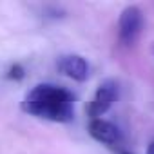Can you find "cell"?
<instances>
[{
  "instance_id": "8",
  "label": "cell",
  "mask_w": 154,
  "mask_h": 154,
  "mask_svg": "<svg viewBox=\"0 0 154 154\" xmlns=\"http://www.w3.org/2000/svg\"><path fill=\"white\" fill-rule=\"evenodd\" d=\"M150 51H152V54H154V44H152V49H150Z\"/></svg>"
},
{
  "instance_id": "4",
  "label": "cell",
  "mask_w": 154,
  "mask_h": 154,
  "mask_svg": "<svg viewBox=\"0 0 154 154\" xmlns=\"http://www.w3.org/2000/svg\"><path fill=\"white\" fill-rule=\"evenodd\" d=\"M87 131H89L91 138L96 140L98 143H102V145H105V147H112V149L122 150V145H123V134H122L120 127L114 125L112 122H109V120H105V118H94V120H89Z\"/></svg>"
},
{
  "instance_id": "6",
  "label": "cell",
  "mask_w": 154,
  "mask_h": 154,
  "mask_svg": "<svg viewBox=\"0 0 154 154\" xmlns=\"http://www.w3.org/2000/svg\"><path fill=\"white\" fill-rule=\"evenodd\" d=\"M145 154H154V141H150V143L147 145V150H145Z\"/></svg>"
},
{
  "instance_id": "7",
  "label": "cell",
  "mask_w": 154,
  "mask_h": 154,
  "mask_svg": "<svg viewBox=\"0 0 154 154\" xmlns=\"http://www.w3.org/2000/svg\"><path fill=\"white\" fill-rule=\"evenodd\" d=\"M118 152H120V154H131V152H127V150H123V149H122V150H118Z\"/></svg>"
},
{
  "instance_id": "2",
  "label": "cell",
  "mask_w": 154,
  "mask_h": 154,
  "mask_svg": "<svg viewBox=\"0 0 154 154\" xmlns=\"http://www.w3.org/2000/svg\"><path fill=\"white\" fill-rule=\"evenodd\" d=\"M145 26L143 11L138 6H127L118 18V42L123 47H132L140 40Z\"/></svg>"
},
{
  "instance_id": "1",
  "label": "cell",
  "mask_w": 154,
  "mask_h": 154,
  "mask_svg": "<svg viewBox=\"0 0 154 154\" xmlns=\"http://www.w3.org/2000/svg\"><path fill=\"white\" fill-rule=\"evenodd\" d=\"M22 109L29 116L40 120L69 123L74 118V96L62 85L38 84L24 96Z\"/></svg>"
},
{
  "instance_id": "3",
  "label": "cell",
  "mask_w": 154,
  "mask_h": 154,
  "mask_svg": "<svg viewBox=\"0 0 154 154\" xmlns=\"http://www.w3.org/2000/svg\"><path fill=\"white\" fill-rule=\"evenodd\" d=\"M118 96H120V85H118V82L112 80V78L103 80V82L96 87V91H94V94H93V98H91V102H89V105H87V114H89V118H91V120L102 118V116L116 103Z\"/></svg>"
},
{
  "instance_id": "5",
  "label": "cell",
  "mask_w": 154,
  "mask_h": 154,
  "mask_svg": "<svg viewBox=\"0 0 154 154\" xmlns=\"http://www.w3.org/2000/svg\"><path fill=\"white\" fill-rule=\"evenodd\" d=\"M58 71L74 82H85L89 78V62L82 54H62L56 62Z\"/></svg>"
}]
</instances>
